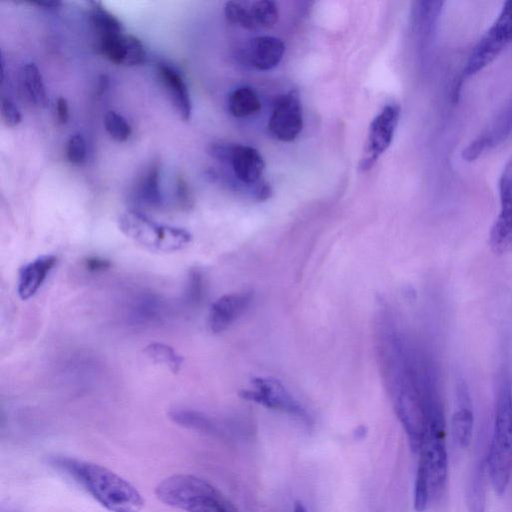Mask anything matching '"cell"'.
Wrapping results in <instances>:
<instances>
[{
    "label": "cell",
    "mask_w": 512,
    "mask_h": 512,
    "mask_svg": "<svg viewBox=\"0 0 512 512\" xmlns=\"http://www.w3.org/2000/svg\"><path fill=\"white\" fill-rule=\"evenodd\" d=\"M104 127L112 139L126 141L131 134V127L126 119L115 111H108L104 116Z\"/></svg>",
    "instance_id": "obj_28"
},
{
    "label": "cell",
    "mask_w": 512,
    "mask_h": 512,
    "mask_svg": "<svg viewBox=\"0 0 512 512\" xmlns=\"http://www.w3.org/2000/svg\"><path fill=\"white\" fill-rule=\"evenodd\" d=\"M400 118V106L395 103L387 104L372 120L368 137L360 161V169H371L379 157L390 146Z\"/></svg>",
    "instance_id": "obj_8"
},
{
    "label": "cell",
    "mask_w": 512,
    "mask_h": 512,
    "mask_svg": "<svg viewBox=\"0 0 512 512\" xmlns=\"http://www.w3.org/2000/svg\"><path fill=\"white\" fill-rule=\"evenodd\" d=\"M57 263V257L46 254L23 265L18 274L17 293L22 300L34 296Z\"/></svg>",
    "instance_id": "obj_14"
},
{
    "label": "cell",
    "mask_w": 512,
    "mask_h": 512,
    "mask_svg": "<svg viewBox=\"0 0 512 512\" xmlns=\"http://www.w3.org/2000/svg\"><path fill=\"white\" fill-rule=\"evenodd\" d=\"M23 3L37 5V6L45 7V8H55L60 5L59 2H55V1H39V0H32V1L26 0V1H23Z\"/></svg>",
    "instance_id": "obj_35"
},
{
    "label": "cell",
    "mask_w": 512,
    "mask_h": 512,
    "mask_svg": "<svg viewBox=\"0 0 512 512\" xmlns=\"http://www.w3.org/2000/svg\"><path fill=\"white\" fill-rule=\"evenodd\" d=\"M253 293L238 292L223 295L210 307L208 327L213 333H220L229 328L250 307Z\"/></svg>",
    "instance_id": "obj_12"
},
{
    "label": "cell",
    "mask_w": 512,
    "mask_h": 512,
    "mask_svg": "<svg viewBox=\"0 0 512 512\" xmlns=\"http://www.w3.org/2000/svg\"><path fill=\"white\" fill-rule=\"evenodd\" d=\"M169 417L176 424L188 429L207 434L219 433L218 427L210 418L192 409L174 408L169 412Z\"/></svg>",
    "instance_id": "obj_22"
},
{
    "label": "cell",
    "mask_w": 512,
    "mask_h": 512,
    "mask_svg": "<svg viewBox=\"0 0 512 512\" xmlns=\"http://www.w3.org/2000/svg\"><path fill=\"white\" fill-rule=\"evenodd\" d=\"M229 112L237 118L257 114L261 110V101L250 87H239L233 90L227 100Z\"/></svg>",
    "instance_id": "obj_19"
},
{
    "label": "cell",
    "mask_w": 512,
    "mask_h": 512,
    "mask_svg": "<svg viewBox=\"0 0 512 512\" xmlns=\"http://www.w3.org/2000/svg\"><path fill=\"white\" fill-rule=\"evenodd\" d=\"M303 128V113L297 91L279 96L273 105L268 121L269 133L277 140L291 142Z\"/></svg>",
    "instance_id": "obj_9"
},
{
    "label": "cell",
    "mask_w": 512,
    "mask_h": 512,
    "mask_svg": "<svg viewBox=\"0 0 512 512\" xmlns=\"http://www.w3.org/2000/svg\"><path fill=\"white\" fill-rule=\"evenodd\" d=\"M474 416L471 398L465 382L457 385V408L451 419V433L460 448L469 447L473 434Z\"/></svg>",
    "instance_id": "obj_15"
},
{
    "label": "cell",
    "mask_w": 512,
    "mask_h": 512,
    "mask_svg": "<svg viewBox=\"0 0 512 512\" xmlns=\"http://www.w3.org/2000/svg\"><path fill=\"white\" fill-rule=\"evenodd\" d=\"M20 82L27 98L37 106H44L47 100L42 75L34 63L25 64L20 70Z\"/></svg>",
    "instance_id": "obj_20"
},
{
    "label": "cell",
    "mask_w": 512,
    "mask_h": 512,
    "mask_svg": "<svg viewBox=\"0 0 512 512\" xmlns=\"http://www.w3.org/2000/svg\"><path fill=\"white\" fill-rule=\"evenodd\" d=\"M512 134V100L487 124L462 151L465 161H474L486 151L500 145Z\"/></svg>",
    "instance_id": "obj_11"
},
{
    "label": "cell",
    "mask_w": 512,
    "mask_h": 512,
    "mask_svg": "<svg viewBox=\"0 0 512 512\" xmlns=\"http://www.w3.org/2000/svg\"><path fill=\"white\" fill-rule=\"evenodd\" d=\"M500 212L489 233V245L496 255L512 252V156L498 182Z\"/></svg>",
    "instance_id": "obj_7"
},
{
    "label": "cell",
    "mask_w": 512,
    "mask_h": 512,
    "mask_svg": "<svg viewBox=\"0 0 512 512\" xmlns=\"http://www.w3.org/2000/svg\"><path fill=\"white\" fill-rule=\"evenodd\" d=\"M47 462L110 512H139L144 506L142 495L130 482L100 464L66 455H52Z\"/></svg>",
    "instance_id": "obj_1"
},
{
    "label": "cell",
    "mask_w": 512,
    "mask_h": 512,
    "mask_svg": "<svg viewBox=\"0 0 512 512\" xmlns=\"http://www.w3.org/2000/svg\"><path fill=\"white\" fill-rule=\"evenodd\" d=\"M83 265L88 271L102 272L111 267V262L99 256H89L83 261Z\"/></svg>",
    "instance_id": "obj_33"
},
{
    "label": "cell",
    "mask_w": 512,
    "mask_h": 512,
    "mask_svg": "<svg viewBox=\"0 0 512 512\" xmlns=\"http://www.w3.org/2000/svg\"><path fill=\"white\" fill-rule=\"evenodd\" d=\"M157 498L185 512H238L233 503L208 481L191 474H174L155 488Z\"/></svg>",
    "instance_id": "obj_3"
},
{
    "label": "cell",
    "mask_w": 512,
    "mask_h": 512,
    "mask_svg": "<svg viewBox=\"0 0 512 512\" xmlns=\"http://www.w3.org/2000/svg\"><path fill=\"white\" fill-rule=\"evenodd\" d=\"M210 153L214 158L229 161L236 178L247 185L257 183L263 174L264 160L251 146L215 144Z\"/></svg>",
    "instance_id": "obj_10"
},
{
    "label": "cell",
    "mask_w": 512,
    "mask_h": 512,
    "mask_svg": "<svg viewBox=\"0 0 512 512\" xmlns=\"http://www.w3.org/2000/svg\"><path fill=\"white\" fill-rule=\"evenodd\" d=\"M250 11L256 27H273L279 17L277 5L273 1L260 0L250 3Z\"/></svg>",
    "instance_id": "obj_26"
},
{
    "label": "cell",
    "mask_w": 512,
    "mask_h": 512,
    "mask_svg": "<svg viewBox=\"0 0 512 512\" xmlns=\"http://www.w3.org/2000/svg\"><path fill=\"white\" fill-rule=\"evenodd\" d=\"M86 156V143L84 137L77 133L72 135L66 145V157L74 165L81 164Z\"/></svg>",
    "instance_id": "obj_30"
},
{
    "label": "cell",
    "mask_w": 512,
    "mask_h": 512,
    "mask_svg": "<svg viewBox=\"0 0 512 512\" xmlns=\"http://www.w3.org/2000/svg\"><path fill=\"white\" fill-rule=\"evenodd\" d=\"M283 41L274 36H258L251 39L247 58L257 70L266 71L276 67L284 55Z\"/></svg>",
    "instance_id": "obj_17"
},
{
    "label": "cell",
    "mask_w": 512,
    "mask_h": 512,
    "mask_svg": "<svg viewBox=\"0 0 512 512\" xmlns=\"http://www.w3.org/2000/svg\"><path fill=\"white\" fill-rule=\"evenodd\" d=\"M90 22L98 40L120 34L123 27L119 19L109 12L100 2H90Z\"/></svg>",
    "instance_id": "obj_21"
},
{
    "label": "cell",
    "mask_w": 512,
    "mask_h": 512,
    "mask_svg": "<svg viewBox=\"0 0 512 512\" xmlns=\"http://www.w3.org/2000/svg\"><path fill=\"white\" fill-rule=\"evenodd\" d=\"M512 43V0L505 1L500 13L478 40L463 68L461 79L480 72Z\"/></svg>",
    "instance_id": "obj_5"
},
{
    "label": "cell",
    "mask_w": 512,
    "mask_h": 512,
    "mask_svg": "<svg viewBox=\"0 0 512 512\" xmlns=\"http://www.w3.org/2000/svg\"><path fill=\"white\" fill-rule=\"evenodd\" d=\"M118 226L127 237L159 252L181 250L192 240V235L187 230L158 224L135 210L122 213L118 218Z\"/></svg>",
    "instance_id": "obj_4"
},
{
    "label": "cell",
    "mask_w": 512,
    "mask_h": 512,
    "mask_svg": "<svg viewBox=\"0 0 512 512\" xmlns=\"http://www.w3.org/2000/svg\"><path fill=\"white\" fill-rule=\"evenodd\" d=\"M143 351L153 362L167 367L174 374L180 371L183 357L170 345L152 342Z\"/></svg>",
    "instance_id": "obj_25"
},
{
    "label": "cell",
    "mask_w": 512,
    "mask_h": 512,
    "mask_svg": "<svg viewBox=\"0 0 512 512\" xmlns=\"http://www.w3.org/2000/svg\"><path fill=\"white\" fill-rule=\"evenodd\" d=\"M56 114L59 124H65L69 119V107L64 97H59L56 102Z\"/></svg>",
    "instance_id": "obj_34"
},
{
    "label": "cell",
    "mask_w": 512,
    "mask_h": 512,
    "mask_svg": "<svg viewBox=\"0 0 512 512\" xmlns=\"http://www.w3.org/2000/svg\"><path fill=\"white\" fill-rule=\"evenodd\" d=\"M164 313V303L153 294H144L137 298L131 307V316L139 323L159 320Z\"/></svg>",
    "instance_id": "obj_24"
},
{
    "label": "cell",
    "mask_w": 512,
    "mask_h": 512,
    "mask_svg": "<svg viewBox=\"0 0 512 512\" xmlns=\"http://www.w3.org/2000/svg\"><path fill=\"white\" fill-rule=\"evenodd\" d=\"M224 13L226 19L236 25L245 29L255 28V24L250 11V4L228 1L225 3Z\"/></svg>",
    "instance_id": "obj_27"
},
{
    "label": "cell",
    "mask_w": 512,
    "mask_h": 512,
    "mask_svg": "<svg viewBox=\"0 0 512 512\" xmlns=\"http://www.w3.org/2000/svg\"><path fill=\"white\" fill-rule=\"evenodd\" d=\"M293 512H308L301 501H296L294 504Z\"/></svg>",
    "instance_id": "obj_36"
},
{
    "label": "cell",
    "mask_w": 512,
    "mask_h": 512,
    "mask_svg": "<svg viewBox=\"0 0 512 512\" xmlns=\"http://www.w3.org/2000/svg\"><path fill=\"white\" fill-rule=\"evenodd\" d=\"M252 388L242 390L240 397L260 404L268 409L286 413L306 425L312 423L307 410L298 402L284 385L273 378L257 377L251 381Z\"/></svg>",
    "instance_id": "obj_6"
},
{
    "label": "cell",
    "mask_w": 512,
    "mask_h": 512,
    "mask_svg": "<svg viewBox=\"0 0 512 512\" xmlns=\"http://www.w3.org/2000/svg\"><path fill=\"white\" fill-rule=\"evenodd\" d=\"M204 290L205 284L202 273L195 269L191 270L185 291V299L189 304L196 305L202 300Z\"/></svg>",
    "instance_id": "obj_29"
},
{
    "label": "cell",
    "mask_w": 512,
    "mask_h": 512,
    "mask_svg": "<svg viewBox=\"0 0 512 512\" xmlns=\"http://www.w3.org/2000/svg\"><path fill=\"white\" fill-rule=\"evenodd\" d=\"M157 76L174 109L183 121H187L191 116L192 103L183 77L173 67L163 63L157 66Z\"/></svg>",
    "instance_id": "obj_16"
},
{
    "label": "cell",
    "mask_w": 512,
    "mask_h": 512,
    "mask_svg": "<svg viewBox=\"0 0 512 512\" xmlns=\"http://www.w3.org/2000/svg\"><path fill=\"white\" fill-rule=\"evenodd\" d=\"M175 201L182 210L190 209L193 203L190 187L185 178L180 175L175 182Z\"/></svg>",
    "instance_id": "obj_32"
},
{
    "label": "cell",
    "mask_w": 512,
    "mask_h": 512,
    "mask_svg": "<svg viewBox=\"0 0 512 512\" xmlns=\"http://www.w3.org/2000/svg\"><path fill=\"white\" fill-rule=\"evenodd\" d=\"M488 478L486 462L473 472L467 492L468 512H485L486 480Z\"/></svg>",
    "instance_id": "obj_23"
},
{
    "label": "cell",
    "mask_w": 512,
    "mask_h": 512,
    "mask_svg": "<svg viewBox=\"0 0 512 512\" xmlns=\"http://www.w3.org/2000/svg\"><path fill=\"white\" fill-rule=\"evenodd\" d=\"M160 170L159 160L153 159L140 171L133 187L138 203L150 208L161 206Z\"/></svg>",
    "instance_id": "obj_18"
},
{
    "label": "cell",
    "mask_w": 512,
    "mask_h": 512,
    "mask_svg": "<svg viewBox=\"0 0 512 512\" xmlns=\"http://www.w3.org/2000/svg\"><path fill=\"white\" fill-rule=\"evenodd\" d=\"M485 462L494 491L504 494L512 475V384L505 375L497 388L493 435Z\"/></svg>",
    "instance_id": "obj_2"
},
{
    "label": "cell",
    "mask_w": 512,
    "mask_h": 512,
    "mask_svg": "<svg viewBox=\"0 0 512 512\" xmlns=\"http://www.w3.org/2000/svg\"><path fill=\"white\" fill-rule=\"evenodd\" d=\"M1 118L7 127H16L22 120V115L15 103L7 97L1 100Z\"/></svg>",
    "instance_id": "obj_31"
},
{
    "label": "cell",
    "mask_w": 512,
    "mask_h": 512,
    "mask_svg": "<svg viewBox=\"0 0 512 512\" xmlns=\"http://www.w3.org/2000/svg\"><path fill=\"white\" fill-rule=\"evenodd\" d=\"M99 51L110 62L117 65L135 66L145 61L146 52L142 42L124 32L99 39Z\"/></svg>",
    "instance_id": "obj_13"
}]
</instances>
